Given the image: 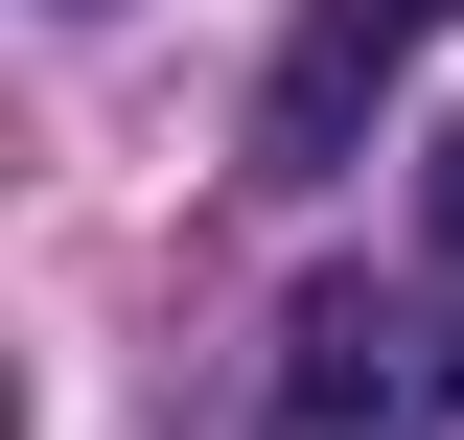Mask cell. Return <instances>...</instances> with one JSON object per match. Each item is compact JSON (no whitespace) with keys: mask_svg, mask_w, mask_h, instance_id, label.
<instances>
[{"mask_svg":"<svg viewBox=\"0 0 464 440\" xmlns=\"http://www.w3.org/2000/svg\"><path fill=\"white\" fill-rule=\"evenodd\" d=\"M279 440H464V301L302 278L279 301Z\"/></svg>","mask_w":464,"mask_h":440,"instance_id":"cell-1","label":"cell"},{"mask_svg":"<svg viewBox=\"0 0 464 440\" xmlns=\"http://www.w3.org/2000/svg\"><path fill=\"white\" fill-rule=\"evenodd\" d=\"M418 209H441V255H464V116H441V163H418Z\"/></svg>","mask_w":464,"mask_h":440,"instance_id":"cell-2","label":"cell"}]
</instances>
